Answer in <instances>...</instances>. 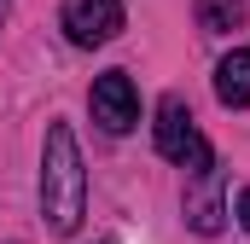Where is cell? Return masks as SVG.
Wrapping results in <instances>:
<instances>
[{"label": "cell", "mask_w": 250, "mask_h": 244, "mask_svg": "<svg viewBox=\"0 0 250 244\" xmlns=\"http://www.w3.org/2000/svg\"><path fill=\"white\" fill-rule=\"evenodd\" d=\"M245 23V0H198V29L209 35H227Z\"/></svg>", "instance_id": "52a82bcc"}, {"label": "cell", "mask_w": 250, "mask_h": 244, "mask_svg": "<svg viewBox=\"0 0 250 244\" xmlns=\"http://www.w3.org/2000/svg\"><path fill=\"white\" fill-rule=\"evenodd\" d=\"M151 140H157V157H169V163H181L187 175H198L215 151H209V140L198 134V122H192L187 99L181 93H163V105H157V122H151Z\"/></svg>", "instance_id": "7a4b0ae2"}, {"label": "cell", "mask_w": 250, "mask_h": 244, "mask_svg": "<svg viewBox=\"0 0 250 244\" xmlns=\"http://www.w3.org/2000/svg\"><path fill=\"white\" fill-rule=\"evenodd\" d=\"M87 111H93V122H99L105 134H128V128L140 122V93H134L128 70H105V76H93Z\"/></svg>", "instance_id": "3957f363"}, {"label": "cell", "mask_w": 250, "mask_h": 244, "mask_svg": "<svg viewBox=\"0 0 250 244\" xmlns=\"http://www.w3.org/2000/svg\"><path fill=\"white\" fill-rule=\"evenodd\" d=\"M6 12H12V0H0V23H6Z\"/></svg>", "instance_id": "9c48e42d"}, {"label": "cell", "mask_w": 250, "mask_h": 244, "mask_svg": "<svg viewBox=\"0 0 250 244\" xmlns=\"http://www.w3.org/2000/svg\"><path fill=\"white\" fill-rule=\"evenodd\" d=\"M221 186H227V169L209 157L187 186V227L192 233H204V239H215L221 227H227V198H221Z\"/></svg>", "instance_id": "5b68a950"}, {"label": "cell", "mask_w": 250, "mask_h": 244, "mask_svg": "<svg viewBox=\"0 0 250 244\" xmlns=\"http://www.w3.org/2000/svg\"><path fill=\"white\" fill-rule=\"evenodd\" d=\"M239 227H245V233H250V186H245V192H239Z\"/></svg>", "instance_id": "ba28073f"}, {"label": "cell", "mask_w": 250, "mask_h": 244, "mask_svg": "<svg viewBox=\"0 0 250 244\" xmlns=\"http://www.w3.org/2000/svg\"><path fill=\"white\" fill-rule=\"evenodd\" d=\"M215 99H221L227 111L250 105V47H233L227 59L215 64Z\"/></svg>", "instance_id": "8992f818"}, {"label": "cell", "mask_w": 250, "mask_h": 244, "mask_svg": "<svg viewBox=\"0 0 250 244\" xmlns=\"http://www.w3.org/2000/svg\"><path fill=\"white\" fill-rule=\"evenodd\" d=\"M59 23L76 47H105L123 35V0H64Z\"/></svg>", "instance_id": "277c9868"}, {"label": "cell", "mask_w": 250, "mask_h": 244, "mask_svg": "<svg viewBox=\"0 0 250 244\" xmlns=\"http://www.w3.org/2000/svg\"><path fill=\"white\" fill-rule=\"evenodd\" d=\"M87 215V169H82V145L70 134V122H47L41 140V221L70 239Z\"/></svg>", "instance_id": "6da1fadb"}]
</instances>
